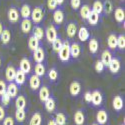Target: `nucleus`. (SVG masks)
Listing matches in <instances>:
<instances>
[{
    "instance_id": "28",
    "label": "nucleus",
    "mask_w": 125,
    "mask_h": 125,
    "mask_svg": "<svg viewBox=\"0 0 125 125\" xmlns=\"http://www.w3.org/2000/svg\"><path fill=\"white\" fill-rule=\"evenodd\" d=\"M87 21L92 26L97 25V23L99 21V14H97L96 12H94V11H92V10H91V12L89 13V16L87 18Z\"/></svg>"
},
{
    "instance_id": "33",
    "label": "nucleus",
    "mask_w": 125,
    "mask_h": 125,
    "mask_svg": "<svg viewBox=\"0 0 125 125\" xmlns=\"http://www.w3.org/2000/svg\"><path fill=\"white\" fill-rule=\"evenodd\" d=\"M107 45L110 49H115L117 47V36L115 34H110L107 38Z\"/></svg>"
},
{
    "instance_id": "17",
    "label": "nucleus",
    "mask_w": 125,
    "mask_h": 125,
    "mask_svg": "<svg viewBox=\"0 0 125 125\" xmlns=\"http://www.w3.org/2000/svg\"><path fill=\"white\" fill-rule=\"evenodd\" d=\"M26 80V74L24 73L23 71H21L20 69L16 70V74H15V78L14 81L17 85H22L24 84V82Z\"/></svg>"
},
{
    "instance_id": "26",
    "label": "nucleus",
    "mask_w": 125,
    "mask_h": 125,
    "mask_svg": "<svg viewBox=\"0 0 125 125\" xmlns=\"http://www.w3.org/2000/svg\"><path fill=\"white\" fill-rule=\"evenodd\" d=\"M77 34H78V38L81 41H86L89 39V31L86 27H81L78 31H77Z\"/></svg>"
},
{
    "instance_id": "46",
    "label": "nucleus",
    "mask_w": 125,
    "mask_h": 125,
    "mask_svg": "<svg viewBox=\"0 0 125 125\" xmlns=\"http://www.w3.org/2000/svg\"><path fill=\"white\" fill-rule=\"evenodd\" d=\"M70 5L72 9L77 10L81 6V0H70Z\"/></svg>"
},
{
    "instance_id": "57",
    "label": "nucleus",
    "mask_w": 125,
    "mask_h": 125,
    "mask_svg": "<svg viewBox=\"0 0 125 125\" xmlns=\"http://www.w3.org/2000/svg\"><path fill=\"white\" fill-rule=\"evenodd\" d=\"M121 1H124V0H121Z\"/></svg>"
},
{
    "instance_id": "38",
    "label": "nucleus",
    "mask_w": 125,
    "mask_h": 125,
    "mask_svg": "<svg viewBox=\"0 0 125 125\" xmlns=\"http://www.w3.org/2000/svg\"><path fill=\"white\" fill-rule=\"evenodd\" d=\"M54 120L57 123V125H66V116H65V114L62 112H58L56 114Z\"/></svg>"
},
{
    "instance_id": "35",
    "label": "nucleus",
    "mask_w": 125,
    "mask_h": 125,
    "mask_svg": "<svg viewBox=\"0 0 125 125\" xmlns=\"http://www.w3.org/2000/svg\"><path fill=\"white\" fill-rule=\"evenodd\" d=\"M45 66L42 64V63H37L34 67V74L41 77V76H44L45 75Z\"/></svg>"
},
{
    "instance_id": "39",
    "label": "nucleus",
    "mask_w": 125,
    "mask_h": 125,
    "mask_svg": "<svg viewBox=\"0 0 125 125\" xmlns=\"http://www.w3.org/2000/svg\"><path fill=\"white\" fill-rule=\"evenodd\" d=\"M92 11L96 12L99 15L103 12V3L100 1V0H96V1L93 3V5H92Z\"/></svg>"
},
{
    "instance_id": "44",
    "label": "nucleus",
    "mask_w": 125,
    "mask_h": 125,
    "mask_svg": "<svg viewBox=\"0 0 125 125\" xmlns=\"http://www.w3.org/2000/svg\"><path fill=\"white\" fill-rule=\"evenodd\" d=\"M48 77L51 81H56L58 78V72L55 68H51L48 72Z\"/></svg>"
},
{
    "instance_id": "42",
    "label": "nucleus",
    "mask_w": 125,
    "mask_h": 125,
    "mask_svg": "<svg viewBox=\"0 0 125 125\" xmlns=\"http://www.w3.org/2000/svg\"><path fill=\"white\" fill-rule=\"evenodd\" d=\"M62 44H63L62 40H61L59 37H57V38L53 41V42H52V48H53V50H54L55 52H58V51L60 50Z\"/></svg>"
},
{
    "instance_id": "48",
    "label": "nucleus",
    "mask_w": 125,
    "mask_h": 125,
    "mask_svg": "<svg viewBox=\"0 0 125 125\" xmlns=\"http://www.w3.org/2000/svg\"><path fill=\"white\" fill-rule=\"evenodd\" d=\"M6 88H7V85L4 80H0V96H1L3 93L6 92Z\"/></svg>"
},
{
    "instance_id": "5",
    "label": "nucleus",
    "mask_w": 125,
    "mask_h": 125,
    "mask_svg": "<svg viewBox=\"0 0 125 125\" xmlns=\"http://www.w3.org/2000/svg\"><path fill=\"white\" fill-rule=\"evenodd\" d=\"M33 59L36 63H42L45 59V52L42 47H38L36 50L33 51Z\"/></svg>"
},
{
    "instance_id": "23",
    "label": "nucleus",
    "mask_w": 125,
    "mask_h": 125,
    "mask_svg": "<svg viewBox=\"0 0 125 125\" xmlns=\"http://www.w3.org/2000/svg\"><path fill=\"white\" fill-rule=\"evenodd\" d=\"M112 58H113L112 54L110 53L109 50H104L102 52V54H101V62L103 63L104 66H108Z\"/></svg>"
},
{
    "instance_id": "20",
    "label": "nucleus",
    "mask_w": 125,
    "mask_h": 125,
    "mask_svg": "<svg viewBox=\"0 0 125 125\" xmlns=\"http://www.w3.org/2000/svg\"><path fill=\"white\" fill-rule=\"evenodd\" d=\"M112 104H113V108L115 109L116 111H121L123 109V106H124V102H123V99L121 96L117 95L113 98V101H112Z\"/></svg>"
},
{
    "instance_id": "54",
    "label": "nucleus",
    "mask_w": 125,
    "mask_h": 125,
    "mask_svg": "<svg viewBox=\"0 0 125 125\" xmlns=\"http://www.w3.org/2000/svg\"><path fill=\"white\" fill-rule=\"evenodd\" d=\"M3 25H2V23H1V21H0V35H1V32L3 31Z\"/></svg>"
},
{
    "instance_id": "45",
    "label": "nucleus",
    "mask_w": 125,
    "mask_h": 125,
    "mask_svg": "<svg viewBox=\"0 0 125 125\" xmlns=\"http://www.w3.org/2000/svg\"><path fill=\"white\" fill-rule=\"evenodd\" d=\"M104 67H105V66L103 65V63L101 62V60H97V61L95 62L94 68H95V71L98 72V73H100V72H102V71L104 70Z\"/></svg>"
},
{
    "instance_id": "24",
    "label": "nucleus",
    "mask_w": 125,
    "mask_h": 125,
    "mask_svg": "<svg viewBox=\"0 0 125 125\" xmlns=\"http://www.w3.org/2000/svg\"><path fill=\"white\" fill-rule=\"evenodd\" d=\"M0 40L4 45H7L11 40V32L8 29H3L1 35H0Z\"/></svg>"
},
{
    "instance_id": "58",
    "label": "nucleus",
    "mask_w": 125,
    "mask_h": 125,
    "mask_svg": "<svg viewBox=\"0 0 125 125\" xmlns=\"http://www.w3.org/2000/svg\"><path fill=\"white\" fill-rule=\"evenodd\" d=\"M121 125H124V124H121Z\"/></svg>"
},
{
    "instance_id": "3",
    "label": "nucleus",
    "mask_w": 125,
    "mask_h": 125,
    "mask_svg": "<svg viewBox=\"0 0 125 125\" xmlns=\"http://www.w3.org/2000/svg\"><path fill=\"white\" fill-rule=\"evenodd\" d=\"M44 32H45L44 35L46 36V39L49 43H52L57 38V30L54 25H49Z\"/></svg>"
},
{
    "instance_id": "14",
    "label": "nucleus",
    "mask_w": 125,
    "mask_h": 125,
    "mask_svg": "<svg viewBox=\"0 0 125 125\" xmlns=\"http://www.w3.org/2000/svg\"><path fill=\"white\" fill-rule=\"evenodd\" d=\"M96 120L98 122L99 125H104L106 124L107 120H108V115L107 112L105 110H99L96 114Z\"/></svg>"
},
{
    "instance_id": "55",
    "label": "nucleus",
    "mask_w": 125,
    "mask_h": 125,
    "mask_svg": "<svg viewBox=\"0 0 125 125\" xmlns=\"http://www.w3.org/2000/svg\"><path fill=\"white\" fill-rule=\"evenodd\" d=\"M92 125H99V124H98V123H93Z\"/></svg>"
},
{
    "instance_id": "19",
    "label": "nucleus",
    "mask_w": 125,
    "mask_h": 125,
    "mask_svg": "<svg viewBox=\"0 0 125 125\" xmlns=\"http://www.w3.org/2000/svg\"><path fill=\"white\" fill-rule=\"evenodd\" d=\"M80 52H81V48L78 43L74 42L70 45V56L72 58H78L80 55Z\"/></svg>"
},
{
    "instance_id": "30",
    "label": "nucleus",
    "mask_w": 125,
    "mask_h": 125,
    "mask_svg": "<svg viewBox=\"0 0 125 125\" xmlns=\"http://www.w3.org/2000/svg\"><path fill=\"white\" fill-rule=\"evenodd\" d=\"M41 123H42V116L39 112H35L30 118L29 125H41Z\"/></svg>"
},
{
    "instance_id": "4",
    "label": "nucleus",
    "mask_w": 125,
    "mask_h": 125,
    "mask_svg": "<svg viewBox=\"0 0 125 125\" xmlns=\"http://www.w3.org/2000/svg\"><path fill=\"white\" fill-rule=\"evenodd\" d=\"M7 17L9 22L11 23H17L19 21V11L17 10V8L15 7H10L8 12H7Z\"/></svg>"
},
{
    "instance_id": "1",
    "label": "nucleus",
    "mask_w": 125,
    "mask_h": 125,
    "mask_svg": "<svg viewBox=\"0 0 125 125\" xmlns=\"http://www.w3.org/2000/svg\"><path fill=\"white\" fill-rule=\"evenodd\" d=\"M31 21L34 23H40L42 22V20L44 18V9L42 6H36L31 10Z\"/></svg>"
},
{
    "instance_id": "27",
    "label": "nucleus",
    "mask_w": 125,
    "mask_h": 125,
    "mask_svg": "<svg viewBox=\"0 0 125 125\" xmlns=\"http://www.w3.org/2000/svg\"><path fill=\"white\" fill-rule=\"evenodd\" d=\"M15 106L16 109H25L26 108V99L23 95H17L15 100Z\"/></svg>"
},
{
    "instance_id": "12",
    "label": "nucleus",
    "mask_w": 125,
    "mask_h": 125,
    "mask_svg": "<svg viewBox=\"0 0 125 125\" xmlns=\"http://www.w3.org/2000/svg\"><path fill=\"white\" fill-rule=\"evenodd\" d=\"M15 74H16V69L14 68L13 65H8L6 70H5V77L6 80L9 82H13L14 78H15Z\"/></svg>"
},
{
    "instance_id": "51",
    "label": "nucleus",
    "mask_w": 125,
    "mask_h": 125,
    "mask_svg": "<svg viewBox=\"0 0 125 125\" xmlns=\"http://www.w3.org/2000/svg\"><path fill=\"white\" fill-rule=\"evenodd\" d=\"M4 118H5V110L3 106L0 105V121H2Z\"/></svg>"
},
{
    "instance_id": "37",
    "label": "nucleus",
    "mask_w": 125,
    "mask_h": 125,
    "mask_svg": "<svg viewBox=\"0 0 125 125\" xmlns=\"http://www.w3.org/2000/svg\"><path fill=\"white\" fill-rule=\"evenodd\" d=\"M88 46H89V50H90L91 53H92V54H95L96 52L98 51V47H99L98 41H97L95 38H92V39H90Z\"/></svg>"
},
{
    "instance_id": "8",
    "label": "nucleus",
    "mask_w": 125,
    "mask_h": 125,
    "mask_svg": "<svg viewBox=\"0 0 125 125\" xmlns=\"http://www.w3.org/2000/svg\"><path fill=\"white\" fill-rule=\"evenodd\" d=\"M108 67H109V70H110L111 73H113V74L118 73V71L120 70V67H121V63H120L119 59L118 58H112Z\"/></svg>"
},
{
    "instance_id": "21",
    "label": "nucleus",
    "mask_w": 125,
    "mask_h": 125,
    "mask_svg": "<svg viewBox=\"0 0 125 125\" xmlns=\"http://www.w3.org/2000/svg\"><path fill=\"white\" fill-rule=\"evenodd\" d=\"M114 17H115V20L119 23L124 22L125 19V11L122 7H118L115 9V12H114Z\"/></svg>"
},
{
    "instance_id": "18",
    "label": "nucleus",
    "mask_w": 125,
    "mask_h": 125,
    "mask_svg": "<svg viewBox=\"0 0 125 125\" xmlns=\"http://www.w3.org/2000/svg\"><path fill=\"white\" fill-rule=\"evenodd\" d=\"M53 20L56 24H61L64 21V12L62 9H55L53 13Z\"/></svg>"
},
{
    "instance_id": "25",
    "label": "nucleus",
    "mask_w": 125,
    "mask_h": 125,
    "mask_svg": "<svg viewBox=\"0 0 125 125\" xmlns=\"http://www.w3.org/2000/svg\"><path fill=\"white\" fill-rule=\"evenodd\" d=\"M44 103H45V104H44L45 109H46L48 112L52 113V112H53V111L55 110L56 103H55V100H54V98H53V97H49V98H48Z\"/></svg>"
},
{
    "instance_id": "11",
    "label": "nucleus",
    "mask_w": 125,
    "mask_h": 125,
    "mask_svg": "<svg viewBox=\"0 0 125 125\" xmlns=\"http://www.w3.org/2000/svg\"><path fill=\"white\" fill-rule=\"evenodd\" d=\"M19 67H20V70L23 71L25 74H29L30 71H31V63H30L29 59H27V58H22L21 60H20Z\"/></svg>"
},
{
    "instance_id": "2",
    "label": "nucleus",
    "mask_w": 125,
    "mask_h": 125,
    "mask_svg": "<svg viewBox=\"0 0 125 125\" xmlns=\"http://www.w3.org/2000/svg\"><path fill=\"white\" fill-rule=\"evenodd\" d=\"M58 56L62 62H68L69 61L71 56H70V43L68 41L63 42L60 50L58 51Z\"/></svg>"
},
{
    "instance_id": "53",
    "label": "nucleus",
    "mask_w": 125,
    "mask_h": 125,
    "mask_svg": "<svg viewBox=\"0 0 125 125\" xmlns=\"http://www.w3.org/2000/svg\"><path fill=\"white\" fill-rule=\"evenodd\" d=\"M56 2H57V4H58V5H61V4H63L64 0H56Z\"/></svg>"
},
{
    "instance_id": "49",
    "label": "nucleus",
    "mask_w": 125,
    "mask_h": 125,
    "mask_svg": "<svg viewBox=\"0 0 125 125\" xmlns=\"http://www.w3.org/2000/svg\"><path fill=\"white\" fill-rule=\"evenodd\" d=\"M3 125H14V120L12 117L7 116L3 119Z\"/></svg>"
},
{
    "instance_id": "56",
    "label": "nucleus",
    "mask_w": 125,
    "mask_h": 125,
    "mask_svg": "<svg viewBox=\"0 0 125 125\" xmlns=\"http://www.w3.org/2000/svg\"><path fill=\"white\" fill-rule=\"evenodd\" d=\"M0 67H1V58H0Z\"/></svg>"
},
{
    "instance_id": "29",
    "label": "nucleus",
    "mask_w": 125,
    "mask_h": 125,
    "mask_svg": "<svg viewBox=\"0 0 125 125\" xmlns=\"http://www.w3.org/2000/svg\"><path fill=\"white\" fill-rule=\"evenodd\" d=\"M33 35L32 36H34L36 39H38L39 41L40 40H42L43 39V37H44V34H45V32H44V30H43V28L42 27H40V26H35L34 28H33Z\"/></svg>"
},
{
    "instance_id": "32",
    "label": "nucleus",
    "mask_w": 125,
    "mask_h": 125,
    "mask_svg": "<svg viewBox=\"0 0 125 125\" xmlns=\"http://www.w3.org/2000/svg\"><path fill=\"white\" fill-rule=\"evenodd\" d=\"M28 47L31 51H34L39 47V40L36 39L34 36H30L28 39Z\"/></svg>"
},
{
    "instance_id": "22",
    "label": "nucleus",
    "mask_w": 125,
    "mask_h": 125,
    "mask_svg": "<svg viewBox=\"0 0 125 125\" xmlns=\"http://www.w3.org/2000/svg\"><path fill=\"white\" fill-rule=\"evenodd\" d=\"M85 121V115L82 110H77L74 113V122L76 125H83Z\"/></svg>"
},
{
    "instance_id": "36",
    "label": "nucleus",
    "mask_w": 125,
    "mask_h": 125,
    "mask_svg": "<svg viewBox=\"0 0 125 125\" xmlns=\"http://www.w3.org/2000/svg\"><path fill=\"white\" fill-rule=\"evenodd\" d=\"M90 12H91V8L88 5L85 4V5H83V6H80V16H81L82 19L87 20Z\"/></svg>"
},
{
    "instance_id": "16",
    "label": "nucleus",
    "mask_w": 125,
    "mask_h": 125,
    "mask_svg": "<svg viewBox=\"0 0 125 125\" xmlns=\"http://www.w3.org/2000/svg\"><path fill=\"white\" fill-rule=\"evenodd\" d=\"M50 97V91L47 86H42L39 89V99L41 102H45Z\"/></svg>"
},
{
    "instance_id": "10",
    "label": "nucleus",
    "mask_w": 125,
    "mask_h": 125,
    "mask_svg": "<svg viewBox=\"0 0 125 125\" xmlns=\"http://www.w3.org/2000/svg\"><path fill=\"white\" fill-rule=\"evenodd\" d=\"M77 24L73 21H71L67 24L66 26V33H67V36L69 38H73L76 34H77Z\"/></svg>"
},
{
    "instance_id": "7",
    "label": "nucleus",
    "mask_w": 125,
    "mask_h": 125,
    "mask_svg": "<svg viewBox=\"0 0 125 125\" xmlns=\"http://www.w3.org/2000/svg\"><path fill=\"white\" fill-rule=\"evenodd\" d=\"M40 84H41V80H40L39 76H37L35 74L30 76V78H29V86L33 91L38 90V88H40Z\"/></svg>"
},
{
    "instance_id": "47",
    "label": "nucleus",
    "mask_w": 125,
    "mask_h": 125,
    "mask_svg": "<svg viewBox=\"0 0 125 125\" xmlns=\"http://www.w3.org/2000/svg\"><path fill=\"white\" fill-rule=\"evenodd\" d=\"M58 4L56 2V0H47V7L50 10H55L57 8Z\"/></svg>"
},
{
    "instance_id": "15",
    "label": "nucleus",
    "mask_w": 125,
    "mask_h": 125,
    "mask_svg": "<svg viewBox=\"0 0 125 125\" xmlns=\"http://www.w3.org/2000/svg\"><path fill=\"white\" fill-rule=\"evenodd\" d=\"M69 91L72 96H77L81 91V84L78 81H73L69 86Z\"/></svg>"
},
{
    "instance_id": "31",
    "label": "nucleus",
    "mask_w": 125,
    "mask_h": 125,
    "mask_svg": "<svg viewBox=\"0 0 125 125\" xmlns=\"http://www.w3.org/2000/svg\"><path fill=\"white\" fill-rule=\"evenodd\" d=\"M31 15V7L28 4H23L20 9V16L23 19L25 18H29Z\"/></svg>"
},
{
    "instance_id": "6",
    "label": "nucleus",
    "mask_w": 125,
    "mask_h": 125,
    "mask_svg": "<svg viewBox=\"0 0 125 125\" xmlns=\"http://www.w3.org/2000/svg\"><path fill=\"white\" fill-rule=\"evenodd\" d=\"M102 101H103V97L100 91L94 90L91 93V102L94 106H100Z\"/></svg>"
},
{
    "instance_id": "43",
    "label": "nucleus",
    "mask_w": 125,
    "mask_h": 125,
    "mask_svg": "<svg viewBox=\"0 0 125 125\" xmlns=\"http://www.w3.org/2000/svg\"><path fill=\"white\" fill-rule=\"evenodd\" d=\"M117 47L121 50L125 48V36L123 34L117 36Z\"/></svg>"
},
{
    "instance_id": "13",
    "label": "nucleus",
    "mask_w": 125,
    "mask_h": 125,
    "mask_svg": "<svg viewBox=\"0 0 125 125\" xmlns=\"http://www.w3.org/2000/svg\"><path fill=\"white\" fill-rule=\"evenodd\" d=\"M20 27H21V30L23 33L28 34V33H30L31 29H32V21H31L29 18H25L21 21Z\"/></svg>"
},
{
    "instance_id": "52",
    "label": "nucleus",
    "mask_w": 125,
    "mask_h": 125,
    "mask_svg": "<svg viewBox=\"0 0 125 125\" xmlns=\"http://www.w3.org/2000/svg\"><path fill=\"white\" fill-rule=\"evenodd\" d=\"M47 125H57V123L55 122V120H54V119H51V120H49V121H48Z\"/></svg>"
},
{
    "instance_id": "34",
    "label": "nucleus",
    "mask_w": 125,
    "mask_h": 125,
    "mask_svg": "<svg viewBox=\"0 0 125 125\" xmlns=\"http://www.w3.org/2000/svg\"><path fill=\"white\" fill-rule=\"evenodd\" d=\"M26 118V112H25V109H16V112H15V119L17 122L19 123H22L24 122Z\"/></svg>"
},
{
    "instance_id": "9",
    "label": "nucleus",
    "mask_w": 125,
    "mask_h": 125,
    "mask_svg": "<svg viewBox=\"0 0 125 125\" xmlns=\"http://www.w3.org/2000/svg\"><path fill=\"white\" fill-rule=\"evenodd\" d=\"M6 92L11 98H15L17 96V94H18V85L14 82H10L9 84L7 85Z\"/></svg>"
},
{
    "instance_id": "40",
    "label": "nucleus",
    "mask_w": 125,
    "mask_h": 125,
    "mask_svg": "<svg viewBox=\"0 0 125 125\" xmlns=\"http://www.w3.org/2000/svg\"><path fill=\"white\" fill-rule=\"evenodd\" d=\"M113 10V5L111 3L110 0H106L105 2L103 3V11L105 12L106 14H110Z\"/></svg>"
},
{
    "instance_id": "50",
    "label": "nucleus",
    "mask_w": 125,
    "mask_h": 125,
    "mask_svg": "<svg viewBox=\"0 0 125 125\" xmlns=\"http://www.w3.org/2000/svg\"><path fill=\"white\" fill-rule=\"evenodd\" d=\"M84 100H85L87 103H91V92L86 91V92L84 93Z\"/></svg>"
},
{
    "instance_id": "41",
    "label": "nucleus",
    "mask_w": 125,
    "mask_h": 125,
    "mask_svg": "<svg viewBox=\"0 0 125 125\" xmlns=\"http://www.w3.org/2000/svg\"><path fill=\"white\" fill-rule=\"evenodd\" d=\"M11 99H12V98L7 94V92H5V93H3V94L1 95L0 101H1V104H2L3 106H8L9 103H10V101H11Z\"/></svg>"
}]
</instances>
